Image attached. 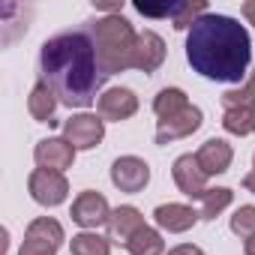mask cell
I'll list each match as a JSON object with an SVG mask.
<instances>
[{"label": "cell", "mask_w": 255, "mask_h": 255, "mask_svg": "<svg viewBox=\"0 0 255 255\" xmlns=\"http://www.w3.org/2000/svg\"><path fill=\"white\" fill-rule=\"evenodd\" d=\"M39 81H45L66 108H90L105 84L90 30H63L42 42Z\"/></svg>", "instance_id": "6da1fadb"}, {"label": "cell", "mask_w": 255, "mask_h": 255, "mask_svg": "<svg viewBox=\"0 0 255 255\" xmlns=\"http://www.w3.org/2000/svg\"><path fill=\"white\" fill-rule=\"evenodd\" d=\"M186 60L198 75L210 81L240 84L249 75V63H252L249 30L231 15L207 12L189 27Z\"/></svg>", "instance_id": "7a4b0ae2"}, {"label": "cell", "mask_w": 255, "mask_h": 255, "mask_svg": "<svg viewBox=\"0 0 255 255\" xmlns=\"http://www.w3.org/2000/svg\"><path fill=\"white\" fill-rule=\"evenodd\" d=\"M93 45H96V57H99V69L108 75L126 72L132 66V54H135V42L138 33L132 30V24L123 15H102L96 21L87 24Z\"/></svg>", "instance_id": "3957f363"}, {"label": "cell", "mask_w": 255, "mask_h": 255, "mask_svg": "<svg viewBox=\"0 0 255 255\" xmlns=\"http://www.w3.org/2000/svg\"><path fill=\"white\" fill-rule=\"evenodd\" d=\"M63 243V225L51 216H39L27 225L18 255H57Z\"/></svg>", "instance_id": "277c9868"}, {"label": "cell", "mask_w": 255, "mask_h": 255, "mask_svg": "<svg viewBox=\"0 0 255 255\" xmlns=\"http://www.w3.org/2000/svg\"><path fill=\"white\" fill-rule=\"evenodd\" d=\"M27 192H30V198H33L36 204H42V207H57V204L66 201L69 183H66V177H63L60 171L36 168V171H30V177H27Z\"/></svg>", "instance_id": "5b68a950"}, {"label": "cell", "mask_w": 255, "mask_h": 255, "mask_svg": "<svg viewBox=\"0 0 255 255\" xmlns=\"http://www.w3.org/2000/svg\"><path fill=\"white\" fill-rule=\"evenodd\" d=\"M63 138L75 150H93L105 138V120L96 114H72L63 120Z\"/></svg>", "instance_id": "8992f818"}, {"label": "cell", "mask_w": 255, "mask_h": 255, "mask_svg": "<svg viewBox=\"0 0 255 255\" xmlns=\"http://www.w3.org/2000/svg\"><path fill=\"white\" fill-rule=\"evenodd\" d=\"M201 123H204V114H201L198 105H189V108H183V111H177L165 120H156V144L165 147L177 138H186V135L201 129Z\"/></svg>", "instance_id": "52a82bcc"}, {"label": "cell", "mask_w": 255, "mask_h": 255, "mask_svg": "<svg viewBox=\"0 0 255 255\" xmlns=\"http://www.w3.org/2000/svg\"><path fill=\"white\" fill-rule=\"evenodd\" d=\"M69 216H72V222L81 225L84 231H96L99 225H108L111 207H108V201H105L102 192L87 189V192H81V195L72 201V213H69Z\"/></svg>", "instance_id": "ba28073f"}, {"label": "cell", "mask_w": 255, "mask_h": 255, "mask_svg": "<svg viewBox=\"0 0 255 255\" xmlns=\"http://www.w3.org/2000/svg\"><path fill=\"white\" fill-rule=\"evenodd\" d=\"M111 183L120 192L135 195L150 183V165L138 156H120V159L111 162Z\"/></svg>", "instance_id": "9c48e42d"}, {"label": "cell", "mask_w": 255, "mask_h": 255, "mask_svg": "<svg viewBox=\"0 0 255 255\" xmlns=\"http://www.w3.org/2000/svg\"><path fill=\"white\" fill-rule=\"evenodd\" d=\"M171 177H174L177 189H180L186 198H198V201H201V195L210 189V186H207V174L201 171V165H198V159H195L192 153H183V156L174 159Z\"/></svg>", "instance_id": "30bf717a"}, {"label": "cell", "mask_w": 255, "mask_h": 255, "mask_svg": "<svg viewBox=\"0 0 255 255\" xmlns=\"http://www.w3.org/2000/svg\"><path fill=\"white\" fill-rule=\"evenodd\" d=\"M96 111L102 120H111V123H120V120H129L135 111H138V96L129 90V87H111L99 96L96 102Z\"/></svg>", "instance_id": "8fae6325"}, {"label": "cell", "mask_w": 255, "mask_h": 255, "mask_svg": "<svg viewBox=\"0 0 255 255\" xmlns=\"http://www.w3.org/2000/svg\"><path fill=\"white\" fill-rule=\"evenodd\" d=\"M33 159H36L39 168H48V171H60L63 174L75 162V147L66 138H42L33 147Z\"/></svg>", "instance_id": "7c38bea8"}, {"label": "cell", "mask_w": 255, "mask_h": 255, "mask_svg": "<svg viewBox=\"0 0 255 255\" xmlns=\"http://www.w3.org/2000/svg\"><path fill=\"white\" fill-rule=\"evenodd\" d=\"M144 225H147V222H144V216H141L138 207L123 204V207L111 210V219H108V240L117 243V246H126Z\"/></svg>", "instance_id": "4fadbf2b"}, {"label": "cell", "mask_w": 255, "mask_h": 255, "mask_svg": "<svg viewBox=\"0 0 255 255\" xmlns=\"http://www.w3.org/2000/svg\"><path fill=\"white\" fill-rule=\"evenodd\" d=\"M162 63H165V42H162V36L153 33V30L138 33L135 54H132V66L150 75V72H156Z\"/></svg>", "instance_id": "5bb4252c"}, {"label": "cell", "mask_w": 255, "mask_h": 255, "mask_svg": "<svg viewBox=\"0 0 255 255\" xmlns=\"http://www.w3.org/2000/svg\"><path fill=\"white\" fill-rule=\"evenodd\" d=\"M195 159H198V165H201V171H204L207 177H216V174H225V171L231 168L234 150H231V144L222 141V138H207V141L198 147Z\"/></svg>", "instance_id": "9a60e30c"}, {"label": "cell", "mask_w": 255, "mask_h": 255, "mask_svg": "<svg viewBox=\"0 0 255 255\" xmlns=\"http://www.w3.org/2000/svg\"><path fill=\"white\" fill-rule=\"evenodd\" d=\"M198 219H201L198 210H192L189 204H174V201H168V204H159V207L153 210V222H156L162 231H168V234H183V231H189Z\"/></svg>", "instance_id": "2e32d148"}, {"label": "cell", "mask_w": 255, "mask_h": 255, "mask_svg": "<svg viewBox=\"0 0 255 255\" xmlns=\"http://www.w3.org/2000/svg\"><path fill=\"white\" fill-rule=\"evenodd\" d=\"M57 96H54V90L45 84V81H36L33 84V90H30V96H27V111H30V117L36 120V123H48V126H54L57 120H54V111H57Z\"/></svg>", "instance_id": "e0dca14e"}, {"label": "cell", "mask_w": 255, "mask_h": 255, "mask_svg": "<svg viewBox=\"0 0 255 255\" xmlns=\"http://www.w3.org/2000/svg\"><path fill=\"white\" fill-rule=\"evenodd\" d=\"M123 249L129 252V255H162V252H165V240H162V234H159L156 228L144 225Z\"/></svg>", "instance_id": "ac0fdd59"}, {"label": "cell", "mask_w": 255, "mask_h": 255, "mask_svg": "<svg viewBox=\"0 0 255 255\" xmlns=\"http://www.w3.org/2000/svg\"><path fill=\"white\" fill-rule=\"evenodd\" d=\"M192 102H189V96L180 90V87H165V90H159L156 93V99H153V114L159 117V120H165V117H171V114H177V111H183V108H189Z\"/></svg>", "instance_id": "d6986e66"}, {"label": "cell", "mask_w": 255, "mask_h": 255, "mask_svg": "<svg viewBox=\"0 0 255 255\" xmlns=\"http://www.w3.org/2000/svg\"><path fill=\"white\" fill-rule=\"evenodd\" d=\"M222 129L231 135H249L255 132V102L246 108H228L222 114Z\"/></svg>", "instance_id": "ffe728a7"}, {"label": "cell", "mask_w": 255, "mask_h": 255, "mask_svg": "<svg viewBox=\"0 0 255 255\" xmlns=\"http://www.w3.org/2000/svg\"><path fill=\"white\" fill-rule=\"evenodd\" d=\"M231 201H234V192L228 189V186H213V189H207L204 195H201V210H198V216L201 219H216L225 207H231Z\"/></svg>", "instance_id": "44dd1931"}, {"label": "cell", "mask_w": 255, "mask_h": 255, "mask_svg": "<svg viewBox=\"0 0 255 255\" xmlns=\"http://www.w3.org/2000/svg\"><path fill=\"white\" fill-rule=\"evenodd\" d=\"M72 255H111V240L96 234V231H81L69 243Z\"/></svg>", "instance_id": "7402d4cb"}, {"label": "cell", "mask_w": 255, "mask_h": 255, "mask_svg": "<svg viewBox=\"0 0 255 255\" xmlns=\"http://www.w3.org/2000/svg\"><path fill=\"white\" fill-rule=\"evenodd\" d=\"M252 102H255V72H249L240 87L222 93V108H225V111H228V108H246V105H252Z\"/></svg>", "instance_id": "603a6c76"}, {"label": "cell", "mask_w": 255, "mask_h": 255, "mask_svg": "<svg viewBox=\"0 0 255 255\" xmlns=\"http://www.w3.org/2000/svg\"><path fill=\"white\" fill-rule=\"evenodd\" d=\"M201 15H207V3H177L174 15H171V24L177 30H189Z\"/></svg>", "instance_id": "cb8c5ba5"}, {"label": "cell", "mask_w": 255, "mask_h": 255, "mask_svg": "<svg viewBox=\"0 0 255 255\" xmlns=\"http://www.w3.org/2000/svg\"><path fill=\"white\" fill-rule=\"evenodd\" d=\"M231 231H234L237 237H243V240L255 237V204H243V207L234 210V216H231Z\"/></svg>", "instance_id": "d4e9b609"}, {"label": "cell", "mask_w": 255, "mask_h": 255, "mask_svg": "<svg viewBox=\"0 0 255 255\" xmlns=\"http://www.w3.org/2000/svg\"><path fill=\"white\" fill-rule=\"evenodd\" d=\"M168 255H204V252H201V246H195V243H180V246L168 249Z\"/></svg>", "instance_id": "484cf974"}, {"label": "cell", "mask_w": 255, "mask_h": 255, "mask_svg": "<svg viewBox=\"0 0 255 255\" xmlns=\"http://www.w3.org/2000/svg\"><path fill=\"white\" fill-rule=\"evenodd\" d=\"M243 15H246L249 24H255V0H246L243 3Z\"/></svg>", "instance_id": "4316f807"}, {"label": "cell", "mask_w": 255, "mask_h": 255, "mask_svg": "<svg viewBox=\"0 0 255 255\" xmlns=\"http://www.w3.org/2000/svg\"><path fill=\"white\" fill-rule=\"evenodd\" d=\"M243 189H246V192H252V195H255V168H252V171H249V174H246V177H243Z\"/></svg>", "instance_id": "83f0119b"}, {"label": "cell", "mask_w": 255, "mask_h": 255, "mask_svg": "<svg viewBox=\"0 0 255 255\" xmlns=\"http://www.w3.org/2000/svg\"><path fill=\"white\" fill-rule=\"evenodd\" d=\"M243 252H246V255H255V237L243 240Z\"/></svg>", "instance_id": "f1b7e54d"}, {"label": "cell", "mask_w": 255, "mask_h": 255, "mask_svg": "<svg viewBox=\"0 0 255 255\" xmlns=\"http://www.w3.org/2000/svg\"><path fill=\"white\" fill-rule=\"evenodd\" d=\"M252 165H255V153H252Z\"/></svg>", "instance_id": "f546056e"}]
</instances>
